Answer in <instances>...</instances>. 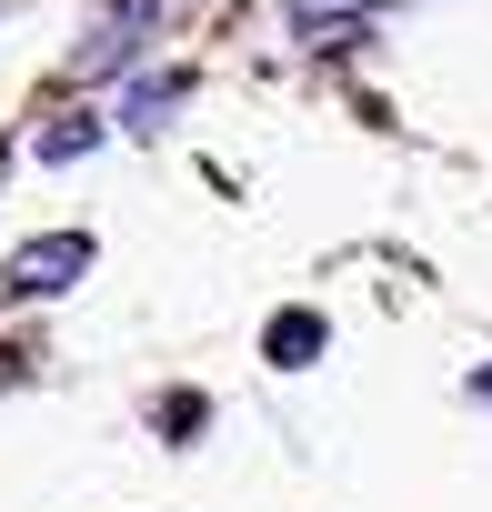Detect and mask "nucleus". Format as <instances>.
<instances>
[{"mask_svg": "<svg viewBox=\"0 0 492 512\" xmlns=\"http://www.w3.org/2000/svg\"><path fill=\"white\" fill-rule=\"evenodd\" d=\"M91 272V231H41V241H21V262H11V292H71Z\"/></svg>", "mask_w": 492, "mask_h": 512, "instance_id": "1", "label": "nucleus"}, {"mask_svg": "<svg viewBox=\"0 0 492 512\" xmlns=\"http://www.w3.org/2000/svg\"><path fill=\"white\" fill-rule=\"evenodd\" d=\"M141 11H151V0H111V11L91 21V41L71 51L81 71H111V61H131V41H141Z\"/></svg>", "mask_w": 492, "mask_h": 512, "instance_id": "2", "label": "nucleus"}, {"mask_svg": "<svg viewBox=\"0 0 492 512\" xmlns=\"http://www.w3.org/2000/svg\"><path fill=\"white\" fill-rule=\"evenodd\" d=\"M372 11H382V0H292V31L302 41H362Z\"/></svg>", "mask_w": 492, "mask_h": 512, "instance_id": "3", "label": "nucleus"}, {"mask_svg": "<svg viewBox=\"0 0 492 512\" xmlns=\"http://www.w3.org/2000/svg\"><path fill=\"white\" fill-rule=\"evenodd\" d=\"M322 312H272V332H262V352L282 362V372H302V362H322Z\"/></svg>", "mask_w": 492, "mask_h": 512, "instance_id": "4", "label": "nucleus"}, {"mask_svg": "<svg viewBox=\"0 0 492 512\" xmlns=\"http://www.w3.org/2000/svg\"><path fill=\"white\" fill-rule=\"evenodd\" d=\"M81 151H101V121L81 111V121H51L41 131V161H81Z\"/></svg>", "mask_w": 492, "mask_h": 512, "instance_id": "5", "label": "nucleus"}, {"mask_svg": "<svg viewBox=\"0 0 492 512\" xmlns=\"http://www.w3.org/2000/svg\"><path fill=\"white\" fill-rule=\"evenodd\" d=\"M171 101H181V71H171V81H141V91H131V131H161Z\"/></svg>", "mask_w": 492, "mask_h": 512, "instance_id": "6", "label": "nucleus"}, {"mask_svg": "<svg viewBox=\"0 0 492 512\" xmlns=\"http://www.w3.org/2000/svg\"><path fill=\"white\" fill-rule=\"evenodd\" d=\"M472 392H482V402H492V372H472Z\"/></svg>", "mask_w": 492, "mask_h": 512, "instance_id": "7", "label": "nucleus"}, {"mask_svg": "<svg viewBox=\"0 0 492 512\" xmlns=\"http://www.w3.org/2000/svg\"><path fill=\"white\" fill-rule=\"evenodd\" d=\"M0 181H11V141H0Z\"/></svg>", "mask_w": 492, "mask_h": 512, "instance_id": "8", "label": "nucleus"}, {"mask_svg": "<svg viewBox=\"0 0 492 512\" xmlns=\"http://www.w3.org/2000/svg\"><path fill=\"white\" fill-rule=\"evenodd\" d=\"M0 11H11V0H0Z\"/></svg>", "mask_w": 492, "mask_h": 512, "instance_id": "9", "label": "nucleus"}]
</instances>
